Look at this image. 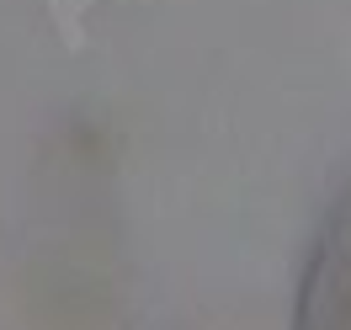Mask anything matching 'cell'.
Masks as SVG:
<instances>
[{
    "instance_id": "cell-1",
    "label": "cell",
    "mask_w": 351,
    "mask_h": 330,
    "mask_svg": "<svg viewBox=\"0 0 351 330\" xmlns=\"http://www.w3.org/2000/svg\"><path fill=\"white\" fill-rule=\"evenodd\" d=\"M298 330H351V187L330 202L325 224L308 245Z\"/></svg>"
}]
</instances>
